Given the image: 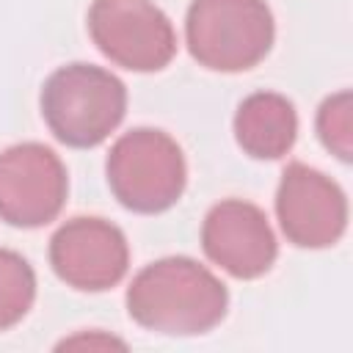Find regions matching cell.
Masks as SVG:
<instances>
[{
    "label": "cell",
    "mask_w": 353,
    "mask_h": 353,
    "mask_svg": "<svg viewBox=\"0 0 353 353\" xmlns=\"http://www.w3.org/2000/svg\"><path fill=\"white\" fill-rule=\"evenodd\" d=\"M226 306V287L188 256H165L146 265L127 290L130 317L168 336H196L215 328Z\"/></svg>",
    "instance_id": "1"
},
{
    "label": "cell",
    "mask_w": 353,
    "mask_h": 353,
    "mask_svg": "<svg viewBox=\"0 0 353 353\" xmlns=\"http://www.w3.org/2000/svg\"><path fill=\"white\" fill-rule=\"evenodd\" d=\"M127 88L108 69L69 63L55 69L41 88V116L50 132L74 149L102 143L124 119Z\"/></svg>",
    "instance_id": "2"
},
{
    "label": "cell",
    "mask_w": 353,
    "mask_h": 353,
    "mask_svg": "<svg viewBox=\"0 0 353 353\" xmlns=\"http://www.w3.org/2000/svg\"><path fill=\"white\" fill-rule=\"evenodd\" d=\"M265 0H193L185 19L190 55L212 72H245L273 47Z\"/></svg>",
    "instance_id": "3"
},
{
    "label": "cell",
    "mask_w": 353,
    "mask_h": 353,
    "mask_svg": "<svg viewBox=\"0 0 353 353\" xmlns=\"http://www.w3.org/2000/svg\"><path fill=\"white\" fill-rule=\"evenodd\" d=\"M105 171L119 204L143 215L174 207L188 182L179 143L152 127L124 132L113 143Z\"/></svg>",
    "instance_id": "4"
},
{
    "label": "cell",
    "mask_w": 353,
    "mask_h": 353,
    "mask_svg": "<svg viewBox=\"0 0 353 353\" xmlns=\"http://www.w3.org/2000/svg\"><path fill=\"white\" fill-rule=\"evenodd\" d=\"M88 33L105 58L130 72H157L176 52L171 19L152 0H94Z\"/></svg>",
    "instance_id": "5"
},
{
    "label": "cell",
    "mask_w": 353,
    "mask_h": 353,
    "mask_svg": "<svg viewBox=\"0 0 353 353\" xmlns=\"http://www.w3.org/2000/svg\"><path fill=\"white\" fill-rule=\"evenodd\" d=\"M66 168L44 143H17L0 152V218L36 229L58 218L66 201Z\"/></svg>",
    "instance_id": "6"
},
{
    "label": "cell",
    "mask_w": 353,
    "mask_h": 353,
    "mask_svg": "<svg viewBox=\"0 0 353 353\" xmlns=\"http://www.w3.org/2000/svg\"><path fill=\"white\" fill-rule=\"evenodd\" d=\"M50 265L61 281L83 292L119 284L130 265L127 237L102 218H72L50 240Z\"/></svg>",
    "instance_id": "7"
},
{
    "label": "cell",
    "mask_w": 353,
    "mask_h": 353,
    "mask_svg": "<svg viewBox=\"0 0 353 353\" xmlns=\"http://www.w3.org/2000/svg\"><path fill=\"white\" fill-rule=\"evenodd\" d=\"M276 215L290 243L301 248L334 245L347 226V199L325 174L290 163L276 193Z\"/></svg>",
    "instance_id": "8"
},
{
    "label": "cell",
    "mask_w": 353,
    "mask_h": 353,
    "mask_svg": "<svg viewBox=\"0 0 353 353\" xmlns=\"http://www.w3.org/2000/svg\"><path fill=\"white\" fill-rule=\"evenodd\" d=\"M204 254L234 279H256L276 262L279 245L256 204L226 199L215 204L201 226Z\"/></svg>",
    "instance_id": "9"
},
{
    "label": "cell",
    "mask_w": 353,
    "mask_h": 353,
    "mask_svg": "<svg viewBox=\"0 0 353 353\" xmlns=\"http://www.w3.org/2000/svg\"><path fill=\"white\" fill-rule=\"evenodd\" d=\"M298 135V116L287 97L256 91L245 97L234 113V138L240 149L256 160L287 154Z\"/></svg>",
    "instance_id": "10"
},
{
    "label": "cell",
    "mask_w": 353,
    "mask_h": 353,
    "mask_svg": "<svg viewBox=\"0 0 353 353\" xmlns=\"http://www.w3.org/2000/svg\"><path fill=\"white\" fill-rule=\"evenodd\" d=\"M36 298V273L25 256L0 248V331L17 325Z\"/></svg>",
    "instance_id": "11"
},
{
    "label": "cell",
    "mask_w": 353,
    "mask_h": 353,
    "mask_svg": "<svg viewBox=\"0 0 353 353\" xmlns=\"http://www.w3.org/2000/svg\"><path fill=\"white\" fill-rule=\"evenodd\" d=\"M317 135L339 160L353 157V99L350 91L328 97L317 110Z\"/></svg>",
    "instance_id": "12"
},
{
    "label": "cell",
    "mask_w": 353,
    "mask_h": 353,
    "mask_svg": "<svg viewBox=\"0 0 353 353\" xmlns=\"http://www.w3.org/2000/svg\"><path fill=\"white\" fill-rule=\"evenodd\" d=\"M121 347L124 350V342L116 339V336H105V334H80V336H72V339H63L58 347Z\"/></svg>",
    "instance_id": "13"
}]
</instances>
